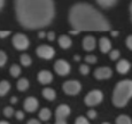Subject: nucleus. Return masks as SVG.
Masks as SVG:
<instances>
[{"label": "nucleus", "instance_id": "13", "mask_svg": "<svg viewBox=\"0 0 132 124\" xmlns=\"http://www.w3.org/2000/svg\"><path fill=\"white\" fill-rule=\"evenodd\" d=\"M95 44H96L95 38L93 36H86L83 39V48L86 52H92L95 48Z\"/></svg>", "mask_w": 132, "mask_h": 124}, {"label": "nucleus", "instance_id": "19", "mask_svg": "<svg viewBox=\"0 0 132 124\" xmlns=\"http://www.w3.org/2000/svg\"><path fill=\"white\" fill-rule=\"evenodd\" d=\"M16 87H17V90L19 91L24 92V91H27L28 88H29V80H28L27 78H21V79L17 80Z\"/></svg>", "mask_w": 132, "mask_h": 124}, {"label": "nucleus", "instance_id": "21", "mask_svg": "<svg viewBox=\"0 0 132 124\" xmlns=\"http://www.w3.org/2000/svg\"><path fill=\"white\" fill-rule=\"evenodd\" d=\"M51 116H52V113H51V110L48 109V108H43V109H40L39 112V118L42 121H48L51 118Z\"/></svg>", "mask_w": 132, "mask_h": 124}, {"label": "nucleus", "instance_id": "22", "mask_svg": "<svg viewBox=\"0 0 132 124\" xmlns=\"http://www.w3.org/2000/svg\"><path fill=\"white\" fill-rule=\"evenodd\" d=\"M115 124H132V122L128 115H120L116 117Z\"/></svg>", "mask_w": 132, "mask_h": 124}, {"label": "nucleus", "instance_id": "15", "mask_svg": "<svg viewBox=\"0 0 132 124\" xmlns=\"http://www.w3.org/2000/svg\"><path fill=\"white\" fill-rule=\"evenodd\" d=\"M99 47H100V51L101 53H108L110 52L111 49V42L108 39V38L106 37H102L100 38V40H99Z\"/></svg>", "mask_w": 132, "mask_h": 124}, {"label": "nucleus", "instance_id": "2", "mask_svg": "<svg viewBox=\"0 0 132 124\" xmlns=\"http://www.w3.org/2000/svg\"><path fill=\"white\" fill-rule=\"evenodd\" d=\"M70 25L77 31H109L110 23L92 5L78 2L73 5L68 15Z\"/></svg>", "mask_w": 132, "mask_h": 124}, {"label": "nucleus", "instance_id": "1", "mask_svg": "<svg viewBox=\"0 0 132 124\" xmlns=\"http://www.w3.org/2000/svg\"><path fill=\"white\" fill-rule=\"evenodd\" d=\"M15 14L25 29L45 28L53 21L55 7L53 0H15Z\"/></svg>", "mask_w": 132, "mask_h": 124}, {"label": "nucleus", "instance_id": "41", "mask_svg": "<svg viewBox=\"0 0 132 124\" xmlns=\"http://www.w3.org/2000/svg\"><path fill=\"white\" fill-rule=\"evenodd\" d=\"M69 34H71V35H78V34H79V31H77V30H71Z\"/></svg>", "mask_w": 132, "mask_h": 124}, {"label": "nucleus", "instance_id": "4", "mask_svg": "<svg viewBox=\"0 0 132 124\" xmlns=\"http://www.w3.org/2000/svg\"><path fill=\"white\" fill-rule=\"evenodd\" d=\"M103 99V93L100 90H92L85 95L84 102L87 107H94L101 103Z\"/></svg>", "mask_w": 132, "mask_h": 124}, {"label": "nucleus", "instance_id": "30", "mask_svg": "<svg viewBox=\"0 0 132 124\" xmlns=\"http://www.w3.org/2000/svg\"><path fill=\"white\" fill-rule=\"evenodd\" d=\"M75 124H90L88 120H86V117L84 116H78L75 121Z\"/></svg>", "mask_w": 132, "mask_h": 124}, {"label": "nucleus", "instance_id": "7", "mask_svg": "<svg viewBox=\"0 0 132 124\" xmlns=\"http://www.w3.org/2000/svg\"><path fill=\"white\" fill-rule=\"evenodd\" d=\"M36 54L38 57L40 59H44V60H51L54 57L55 55V49L53 48L52 46H48V45H40V46L37 47L36 49Z\"/></svg>", "mask_w": 132, "mask_h": 124}, {"label": "nucleus", "instance_id": "42", "mask_svg": "<svg viewBox=\"0 0 132 124\" xmlns=\"http://www.w3.org/2000/svg\"><path fill=\"white\" fill-rule=\"evenodd\" d=\"M73 60H75V61H79V60H80V56H79V55L76 54L75 56H73Z\"/></svg>", "mask_w": 132, "mask_h": 124}, {"label": "nucleus", "instance_id": "44", "mask_svg": "<svg viewBox=\"0 0 132 124\" xmlns=\"http://www.w3.org/2000/svg\"><path fill=\"white\" fill-rule=\"evenodd\" d=\"M0 124H11V123H8L7 121H0Z\"/></svg>", "mask_w": 132, "mask_h": 124}, {"label": "nucleus", "instance_id": "39", "mask_svg": "<svg viewBox=\"0 0 132 124\" xmlns=\"http://www.w3.org/2000/svg\"><path fill=\"white\" fill-rule=\"evenodd\" d=\"M16 102H17V98L16 97H12L11 98V103L14 105V103H16Z\"/></svg>", "mask_w": 132, "mask_h": 124}, {"label": "nucleus", "instance_id": "27", "mask_svg": "<svg viewBox=\"0 0 132 124\" xmlns=\"http://www.w3.org/2000/svg\"><path fill=\"white\" fill-rule=\"evenodd\" d=\"M7 62V54L4 51H0V68L4 67Z\"/></svg>", "mask_w": 132, "mask_h": 124}, {"label": "nucleus", "instance_id": "32", "mask_svg": "<svg viewBox=\"0 0 132 124\" xmlns=\"http://www.w3.org/2000/svg\"><path fill=\"white\" fill-rule=\"evenodd\" d=\"M14 115H15V117H16L17 121H23V118H24V113L22 112V110H17V112H15Z\"/></svg>", "mask_w": 132, "mask_h": 124}, {"label": "nucleus", "instance_id": "3", "mask_svg": "<svg viewBox=\"0 0 132 124\" xmlns=\"http://www.w3.org/2000/svg\"><path fill=\"white\" fill-rule=\"evenodd\" d=\"M132 97V82L130 79H123L116 84L113 91V105L117 108L125 107Z\"/></svg>", "mask_w": 132, "mask_h": 124}, {"label": "nucleus", "instance_id": "46", "mask_svg": "<svg viewBox=\"0 0 132 124\" xmlns=\"http://www.w3.org/2000/svg\"><path fill=\"white\" fill-rule=\"evenodd\" d=\"M47 124H48V123H47Z\"/></svg>", "mask_w": 132, "mask_h": 124}, {"label": "nucleus", "instance_id": "6", "mask_svg": "<svg viewBox=\"0 0 132 124\" xmlns=\"http://www.w3.org/2000/svg\"><path fill=\"white\" fill-rule=\"evenodd\" d=\"M12 44L17 51H25L28 47H29L30 42H29V38L25 36V35L15 34L14 36H13Z\"/></svg>", "mask_w": 132, "mask_h": 124}, {"label": "nucleus", "instance_id": "26", "mask_svg": "<svg viewBox=\"0 0 132 124\" xmlns=\"http://www.w3.org/2000/svg\"><path fill=\"white\" fill-rule=\"evenodd\" d=\"M85 61H86V63H88V64H93V63H95L98 61V57H96L95 55L90 54V55H86L85 56Z\"/></svg>", "mask_w": 132, "mask_h": 124}, {"label": "nucleus", "instance_id": "28", "mask_svg": "<svg viewBox=\"0 0 132 124\" xmlns=\"http://www.w3.org/2000/svg\"><path fill=\"white\" fill-rule=\"evenodd\" d=\"M109 57H110V60H113V61L117 60L118 57H120V51H118V49L110 51V54H109Z\"/></svg>", "mask_w": 132, "mask_h": 124}, {"label": "nucleus", "instance_id": "34", "mask_svg": "<svg viewBox=\"0 0 132 124\" xmlns=\"http://www.w3.org/2000/svg\"><path fill=\"white\" fill-rule=\"evenodd\" d=\"M46 37L50 42H53V40L55 39V34L53 31H51V32H48V34H46Z\"/></svg>", "mask_w": 132, "mask_h": 124}, {"label": "nucleus", "instance_id": "9", "mask_svg": "<svg viewBox=\"0 0 132 124\" xmlns=\"http://www.w3.org/2000/svg\"><path fill=\"white\" fill-rule=\"evenodd\" d=\"M38 106H39V102L35 97H28L23 103L24 110L28 113H35L38 109Z\"/></svg>", "mask_w": 132, "mask_h": 124}, {"label": "nucleus", "instance_id": "14", "mask_svg": "<svg viewBox=\"0 0 132 124\" xmlns=\"http://www.w3.org/2000/svg\"><path fill=\"white\" fill-rule=\"evenodd\" d=\"M131 68V64L130 62L128 61V60H120V61L117 62V64H116V70H117V72L120 75H125L129 72V70H130Z\"/></svg>", "mask_w": 132, "mask_h": 124}, {"label": "nucleus", "instance_id": "35", "mask_svg": "<svg viewBox=\"0 0 132 124\" xmlns=\"http://www.w3.org/2000/svg\"><path fill=\"white\" fill-rule=\"evenodd\" d=\"M11 35V31H0V38H6Z\"/></svg>", "mask_w": 132, "mask_h": 124}, {"label": "nucleus", "instance_id": "36", "mask_svg": "<svg viewBox=\"0 0 132 124\" xmlns=\"http://www.w3.org/2000/svg\"><path fill=\"white\" fill-rule=\"evenodd\" d=\"M27 124H40V122L38 120H36V118H31V120L28 121Z\"/></svg>", "mask_w": 132, "mask_h": 124}, {"label": "nucleus", "instance_id": "31", "mask_svg": "<svg viewBox=\"0 0 132 124\" xmlns=\"http://www.w3.org/2000/svg\"><path fill=\"white\" fill-rule=\"evenodd\" d=\"M86 116H87L88 120H95V117L98 116V114H96V112L94 109H90L87 112V114H86Z\"/></svg>", "mask_w": 132, "mask_h": 124}, {"label": "nucleus", "instance_id": "38", "mask_svg": "<svg viewBox=\"0 0 132 124\" xmlns=\"http://www.w3.org/2000/svg\"><path fill=\"white\" fill-rule=\"evenodd\" d=\"M55 124H67V122H65V120H56Z\"/></svg>", "mask_w": 132, "mask_h": 124}, {"label": "nucleus", "instance_id": "29", "mask_svg": "<svg viewBox=\"0 0 132 124\" xmlns=\"http://www.w3.org/2000/svg\"><path fill=\"white\" fill-rule=\"evenodd\" d=\"M79 72L82 75H87L88 72H90V67H88L87 64H80V67H79Z\"/></svg>", "mask_w": 132, "mask_h": 124}, {"label": "nucleus", "instance_id": "11", "mask_svg": "<svg viewBox=\"0 0 132 124\" xmlns=\"http://www.w3.org/2000/svg\"><path fill=\"white\" fill-rule=\"evenodd\" d=\"M70 113H71V109H70L69 106L62 103L55 110V118L56 120H65L70 115Z\"/></svg>", "mask_w": 132, "mask_h": 124}, {"label": "nucleus", "instance_id": "33", "mask_svg": "<svg viewBox=\"0 0 132 124\" xmlns=\"http://www.w3.org/2000/svg\"><path fill=\"white\" fill-rule=\"evenodd\" d=\"M125 44H126V47H128L130 51H132V36L131 35L130 36H128V38H126Z\"/></svg>", "mask_w": 132, "mask_h": 124}, {"label": "nucleus", "instance_id": "25", "mask_svg": "<svg viewBox=\"0 0 132 124\" xmlns=\"http://www.w3.org/2000/svg\"><path fill=\"white\" fill-rule=\"evenodd\" d=\"M2 113H4V115L6 116V117H12V116L14 115L15 112H14V108L9 107V106H8V107H5L4 108V112H2Z\"/></svg>", "mask_w": 132, "mask_h": 124}, {"label": "nucleus", "instance_id": "16", "mask_svg": "<svg viewBox=\"0 0 132 124\" xmlns=\"http://www.w3.org/2000/svg\"><path fill=\"white\" fill-rule=\"evenodd\" d=\"M59 45L61 46V48L63 49H68L71 47L72 45V40L71 38L69 36H67V35H61L59 37Z\"/></svg>", "mask_w": 132, "mask_h": 124}, {"label": "nucleus", "instance_id": "23", "mask_svg": "<svg viewBox=\"0 0 132 124\" xmlns=\"http://www.w3.org/2000/svg\"><path fill=\"white\" fill-rule=\"evenodd\" d=\"M20 62H21V64L23 65V67H29L32 63V60L29 54H22L21 56H20Z\"/></svg>", "mask_w": 132, "mask_h": 124}, {"label": "nucleus", "instance_id": "18", "mask_svg": "<svg viewBox=\"0 0 132 124\" xmlns=\"http://www.w3.org/2000/svg\"><path fill=\"white\" fill-rule=\"evenodd\" d=\"M11 90V84L8 80H1L0 82V97H5Z\"/></svg>", "mask_w": 132, "mask_h": 124}, {"label": "nucleus", "instance_id": "40", "mask_svg": "<svg viewBox=\"0 0 132 124\" xmlns=\"http://www.w3.org/2000/svg\"><path fill=\"white\" fill-rule=\"evenodd\" d=\"M4 6H5V0H0V11L4 8Z\"/></svg>", "mask_w": 132, "mask_h": 124}, {"label": "nucleus", "instance_id": "17", "mask_svg": "<svg viewBox=\"0 0 132 124\" xmlns=\"http://www.w3.org/2000/svg\"><path fill=\"white\" fill-rule=\"evenodd\" d=\"M42 93H43V97L48 101H53V100H55V98H56V92H55L53 88L45 87Z\"/></svg>", "mask_w": 132, "mask_h": 124}, {"label": "nucleus", "instance_id": "24", "mask_svg": "<svg viewBox=\"0 0 132 124\" xmlns=\"http://www.w3.org/2000/svg\"><path fill=\"white\" fill-rule=\"evenodd\" d=\"M9 74H11L12 77H19L20 74H21V67L19 64H13L11 68H9Z\"/></svg>", "mask_w": 132, "mask_h": 124}, {"label": "nucleus", "instance_id": "10", "mask_svg": "<svg viewBox=\"0 0 132 124\" xmlns=\"http://www.w3.org/2000/svg\"><path fill=\"white\" fill-rule=\"evenodd\" d=\"M111 75H113V71L109 67H100L94 70V77L99 80L108 79L111 77Z\"/></svg>", "mask_w": 132, "mask_h": 124}, {"label": "nucleus", "instance_id": "45", "mask_svg": "<svg viewBox=\"0 0 132 124\" xmlns=\"http://www.w3.org/2000/svg\"><path fill=\"white\" fill-rule=\"evenodd\" d=\"M102 124H110V123H108V122H105V123H102Z\"/></svg>", "mask_w": 132, "mask_h": 124}, {"label": "nucleus", "instance_id": "5", "mask_svg": "<svg viewBox=\"0 0 132 124\" xmlns=\"http://www.w3.org/2000/svg\"><path fill=\"white\" fill-rule=\"evenodd\" d=\"M62 90L68 95H77L82 91V84H80V82L75 79L67 80V82L63 83Z\"/></svg>", "mask_w": 132, "mask_h": 124}, {"label": "nucleus", "instance_id": "37", "mask_svg": "<svg viewBox=\"0 0 132 124\" xmlns=\"http://www.w3.org/2000/svg\"><path fill=\"white\" fill-rule=\"evenodd\" d=\"M45 36H46V32H44V31H39V32H38V37H39V38H44Z\"/></svg>", "mask_w": 132, "mask_h": 124}, {"label": "nucleus", "instance_id": "43", "mask_svg": "<svg viewBox=\"0 0 132 124\" xmlns=\"http://www.w3.org/2000/svg\"><path fill=\"white\" fill-rule=\"evenodd\" d=\"M111 36H113V37L118 36V32H117V31H111Z\"/></svg>", "mask_w": 132, "mask_h": 124}, {"label": "nucleus", "instance_id": "12", "mask_svg": "<svg viewBox=\"0 0 132 124\" xmlns=\"http://www.w3.org/2000/svg\"><path fill=\"white\" fill-rule=\"evenodd\" d=\"M37 79H38V82L43 85L50 84L53 80V74L51 71H48V70H40V71L38 72Z\"/></svg>", "mask_w": 132, "mask_h": 124}, {"label": "nucleus", "instance_id": "20", "mask_svg": "<svg viewBox=\"0 0 132 124\" xmlns=\"http://www.w3.org/2000/svg\"><path fill=\"white\" fill-rule=\"evenodd\" d=\"M95 1H96V4L100 7H102V8H110L114 5H116L117 0H95Z\"/></svg>", "mask_w": 132, "mask_h": 124}, {"label": "nucleus", "instance_id": "8", "mask_svg": "<svg viewBox=\"0 0 132 124\" xmlns=\"http://www.w3.org/2000/svg\"><path fill=\"white\" fill-rule=\"evenodd\" d=\"M54 70L57 75L60 76H67L71 70L69 62H67L65 60H56L54 63Z\"/></svg>", "mask_w": 132, "mask_h": 124}]
</instances>
